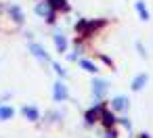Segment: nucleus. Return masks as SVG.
Masks as SVG:
<instances>
[{"label":"nucleus","mask_w":153,"mask_h":138,"mask_svg":"<svg viewBox=\"0 0 153 138\" xmlns=\"http://www.w3.org/2000/svg\"><path fill=\"white\" fill-rule=\"evenodd\" d=\"M107 25H109V19H86V17H80L74 23V32H76L78 38L88 40V38H92L94 34H99Z\"/></svg>","instance_id":"f257e3e1"},{"label":"nucleus","mask_w":153,"mask_h":138,"mask_svg":"<svg viewBox=\"0 0 153 138\" xmlns=\"http://www.w3.org/2000/svg\"><path fill=\"white\" fill-rule=\"evenodd\" d=\"M107 107V103L105 100H101V103H94L92 107H88L86 111H84V115H82V123H84V128H94V125H99V119H101V111Z\"/></svg>","instance_id":"f03ea898"},{"label":"nucleus","mask_w":153,"mask_h":138,"mask_svg":"<svg viewBox=\"0 0 153 138\" xmlns=\"http://www.w3.org/2000/svg\"><path fill=\"white\" fill-rule=\"evenodd\" d=\"M90 92H92V100H94V103L105 100V96H107V92H109V80L94 75L92 82H90Z\"/></svg>","instance_id":"7ed1b4c3"},{"label":"nucleus","mask_w":153,"mask_h":138,"mask_svg":"<svg viewBox=\"0 0 153 138\" xmlns=\"http://www.w3.org/2000/svg\"><path fill=\"white\" fill-rule=\"evenodd\" d=\"M117 121H120V117H117V113H113L111 109H109V105L101 111V119H99V125L103 128V130H109V128H117Z\"/></svg>","instance_id":"20e7f679"},{"label":"nucleus","mask_w":153,"mask_h":138,"mask_svg":"<svg viewBox=\"0 0 153 138\" xmlns=\"http://www.w3.org/2000/svg\"><path fill=\"white\" fill-rule=\"evenodd\" d=\"M53 100L55 103H67L69 100V88L63 80H57L53 86Z\"/></svg>","instance_id":"39448f33"},{"label":"nucleus","mask_w":153,"mask_h":138,"mask_svg":"<svg viewBox=\"0 0 153 138\" xmlns=\"http://www.w3.org/2000/svg\"><path fill=\"white\" fill-rule=\"evenodd\" d=\"M107 105H109V109H111L113 113H126V111L130 109V98H128L126 94H117V96H113Z\"/></svg>","instance_id":"423d86ee"},{"label":"nucleus","mask_w":153,"mask_h":138,"mask_svg":"<svg viewBox=\"0 0 153 138\" xmlns=\"http://www.w3.org/2000/svg\"><path fill=\"white\" fill-rule=\"evenodd\" d=\"M53 42H55V48H57L59 55H67L69 52V40H67V36L61 30H57L53 34Z\"/></svg>","instance_id":"0eeeda50"},{"label":"nucleus","mask_w":153,"mask_h":138,"mask_svg":"<svg viewBox=\"0 0 153 138\" xmlns=\"http://www.w3.org/2000/svg\"><path fill=\"white\" fill-rule=\"evenodd\" d=\"M7 13H9V19L15 23V25H23L25 23V13L19 4H7Z\"/></svg>","instance_id":"6e6552de"},{"label":"nucleus","mask_w":153,"mask_h":138,"mask_svg":"<svg viewBox=\"0 0 153 138\" xmlns=\"http://www.w3.org/2000/svg\"><path fill=\"white\" fill-rule=\"evenodd\" d=\"M30 52H32V57H36L38 61H42V63H51V55L44 50L42 44H38V42H30Z\"/></svg>","instance_id":"1a4fd4ad"},{"label":"nucleus","mask_w":153,"mask_h":138,"mask_svg":"<svg viewBox=\"0 0 153 138\" xmlns=\"http://www.w3.org/2000/svg\"><path fill=\"white\" fill-rule=\"evenodd\" d=\"M21 115H23L27 121H32V123H36V121H40V119H42L40 109H38V107H32V105H25V107L21 109Z\"/></svg>","instance_id":"9d476101"},{"label":"nucleus","mask_w":153,"mask_h":138,"mask_svg":"<svg viewBox=\"0 0 153 138\" xmlns=\"http://www.w3.org/2000/svg\"><path fill=\"white\" fill-rule=\"evenodd\" d=\"M147 84H149V73H138V75H134V77H132L130 88H132V92H140Z\"/></svg>","instance_id":"9b49d317"},{"label":"nucleus","mask_w":153,"mask_h":138,"mask_svg":"<svg viewBox=\"0 0 153 138\" xmlns=\"http://www.w3.org/2000/svg\"><path fill=\"white\" fill-rule=\"evenodd\" d=\"M82 52H84V44H82V38H76V44H74V50L67 52V61H80L82 59Z\"/></svg>","instance_id":"f8f14e48"},{"label":"nucleus","mask_w":153,"mask_h":138,"mask_svg":"<svg viewBox=\"0 0 153 138\" xmlns=\"http://www.w3.org/2000/svg\"><path fill=\"white\" fill-rule=\"evenodd\" d=\"M78 65H80V69H84V71H88V73H92V75H99V69H101V67H99L94 61L82 57V59L78 61Z\"/></svg>","instance_id":"ddd939ff"},{"label":"nucleus","mask_w":153,"mask_h":138,"mask_svg":"<svg viewBox=\"0 0 153 138\" xmlns=\"http://www.w3.org/2000/svg\"><path fill=\"white\" fill-rule=\"evenodd\" d=\"M51 11H53V9H51V4L46 2V0H38V2L34 4V13H36L38 17H42V19H44Z\"/></svg>","instance_id":"4468645a"},{"label":"nucleus","mask_w":153,"mask_h":138,"mask_svg":"<svg viewBox=\"0 0 153 138\" xmlns=\"http://www.w3.org/2000/svg\"><path fill=\"white\" fill-rule=\"evenodd\" d=\"M46 2H48L51 9H55L57 13H69V11H71V7H69L67 0H46Z\"/></svg>","instance_id":"2eb2a0df"},{"label":"nucleus","mask_w":153,"mask_h":138,"mask_svg":"<svg viewBox=\"0 0 153 138\" xmlns=\"http://www.w3.org/2000/svg\"><path fill=\"white\" fill-rule=\"evenodd\" d=\"M134 9H136V13H138L140 21H149V19H151V15H149V9H147V4L143 2V0H136V2H134Z\"/></svg>","instance_id":"dca6fc26"},{"label":"nucleus","mask_w":153,"mask_h":138,"mask_svg":"<svg viewBox=\"0 0 153 138\" xmlns=\"http://www.w3.org/2000/svg\"><path fill=\"white\" fill-rule=\"evenodd\" d=\"M15 115V109L9 105H0V121H9Z\"/></svg>","instance_id":"f3484780"},{"label":"nucleus","mask_w":153,"mask_h":138,"mask_svg":"<svg viewBox=\"0 0 153 138\" xmlns=\"http://www.w3.org/2000/svg\"><path fill=\"white\" fill-rule=\"evenodd\" d=\"M63 119V113L61 111H46V115H44V121L46 123H59Z\"/></svg>","instance_id":"a211bd4d"},{"label":"nucleus","mask_w":153,"mask_h":138,"mask_svg":"<svg viewBox=\"0 0 153 138\" xmlns=\"http://www.w3.org/2000/svg\"><path fill=\"white\" fill-rule=\"evenodd\" d=\"M51 65H53L55 73H57L61 80H67V69H63V65H59V63H55V61H51Z\"/></svg>","instance_id":"6ab92c4d"},{"label":"nucleus","mask_w":153,"mask_h":138,"mask_svg":"<svg viewBox=\"0 0 153 138\" xmlns=\"http://www.w3.org/2000/svg\"><path fill=\"white\" fill-rule=\"evenodd\" d=\"M117 125H120V128H124L126 132H132V119H130V117H126V115H122V117H120Z\"/></svg>","instance_id":"aec40b11"},{"label":"nucleus","mask_w":153,"mask_h":138,"mask_svg":"<svg viewBox=\"0 0 153 138\" xmlns=\"http://www.w3.org/2000/svg\"><path fill=\"white\" fill-rule=\"evenodd\" d=\"M57 17H59V13L53 9V11H51V13L44 17V23H46V25H55V23H57Z\"/></svg>","instance_id":"412c9836"},{"label":"nucleus","mask_w":153,"mask_h":138,"mask_svg":"<svg viewBox=\"0 0 153 138\" xmlns=\"http://www.w3.org/2000/svg\"><path fill=\"white\" fill-rule=\"evenodd\" d=\"M101 138H120V130H117V128L103 130V136H101Z\"/></svg>","instance_id":"4be33fe9"},{"label":"nucleus","mask_w":153,"mask_h":138,"mask_svg":"<svg viewBox=\"0 0 153 138\" xmlns=\"http://www.w3.org/2000/svg\"><path fill=\"white\" fill-rule=\"evenodd\" d=\"M134 48H136V52H138V57H140V59H147V48H145V44H143V42H136V44H134Z\"/></svg>","instance_id":"5701e85b"},{"label":"nucleus","mask_w":153,"mask_h":138,"mask_svg":"<svg viewBox=\"0 0 153 138\" xmlns=\"http://www.w3.org/2000/svg\"><path fill=\"white\" fill-rule=\"evenodd\" d=\"M97 59H99L101 63H105L107 67H113V61H111V59H109L107 55H103V52H97Z\"/></svg>","instance_id":"b1692460"},{"label":"nucleus","mask_w":153,"mask_h":138,"mask_svg":"<svg viewBox=\"0 0 153 138\" xmlns=\"http://www.w3.org/2000/svg\"><path fill=\"white\" fill-rule=\"evenodd\" d=\"M136 138H153V136H151V134H149V132H140V134H138V136H136Z\"/></svg>","instance_id":"393cba45"},{"label":"nucleus","mask_w":153,"mask_h":138,"mask_svg":"<svg viewBox=\"0 0 153 138\" xmlns=\"http://www.w3.org/2000/svg\"><path fill=\"white\" fill-rule=\"evenodd\" d=\"M2 11H7V4H2V2H0V13H2Z\"/></svg>","instance_id":"a878e982"}]
</instances>
